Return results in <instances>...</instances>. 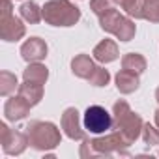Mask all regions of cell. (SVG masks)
<instances>
[{
    "mask_svg": "<svg viewBox=\"0 0 159 159\" xmlns=\"http://www.w3.org/2000/svg\"><path fill=\"white\" fill-rule=\"evenodd\" d=\"M131 146V142L116 129L112 133H109L107 137H99V139H84L83 146H81V157H111V155H124L127 157L129 152L127 148Z\"/></svg>",
    "mask_w": 159,
    "mask_h": 159,
    "instance_id": "cell-1",
    "label": "cell"
},
{
    "mask_svg": "<svg viewBox=\"0 0 159 159\" xmlns=\"http://www.w3.org/2000/svg\"><path fill=\"white\" fill-rule=\"evenodd\" d=\"M25 133L28 137V144L34 150L39 152H47V150H54L60 144V129L52 124V122H30L25 127Z\"/></svg>",
    "mask_w": 159,
    "mask_h": 159,
    "instance_id": "cell-2",
    "label": "cell"
},
{
    "mask_svg": "<svg viewBox=\"0 0 159 159\" xmlns=\"http://www.w3.org/2000/svg\"><path fill=\"white\" fill-rule=\"evenodd\" d=\"M41 10L43 21L52 26H73L81 19V10L69 0H49Z\"/></svg>",
    "mask_w": 159,
    "mask_h": 159,
    "instance_id": "cell-3",
    "label": "cell"
},
{
    "mask_svg": "<svg viewBox=\"0 0 159 159\" xmlns=\"http://www.w3.org/2000/svg\"><path fill=\"white\" fill-rule=\"evenodd\" d=\"M112 114H114L116 129L133 144V142L142 135V125H144L142 118H140L137 112H133L131 107H129V103L124 101V99H120V101L114 103Z\"/></svg>",
    "mask_w": 159,
    "mask_h": 159,
    "instance_id": "cell-4",
    "label": "cell"
},
{
    "mask_svg": "<svg viewBox=\"0 0 159 159\" xmlns=\"http://www.w3.org/2000/svg\"><path fill=\"white\" fill-rule=\"evenodd\" d=\"M99 26L105 32L116 36L120 41H131L135 38V32H137V26L131 21V17L122 15L116 8L109 10L107 13H103L99 17Z\"/></svg>",
    "mask_w": 159,
    "mask_h": 159,
    "instance_id": "cell-5",
    "label": "cell"
},
{
    "mask_svg": "<svg viewBox=\"0 0 159 159\" xmlns=\"http://www.w3.org/2000/svg\"><path fill=\"white\" fill-rule=\"evenodd\" d=\"M114 118L107 112V109L99 107V105H92L84 111V129L96 135L107 133L109 129H112Z\"/></svg>",
    "mask_w": 159,
    "mask_h": 159,
    "instance_id": "cell-6",
    "label": "cell"
},
{
    "mask_svg": "<svg viewBox=\"0 0 159 159\" xmlns=\"http://www.w3.org/2000/svg\"><path fill=\"white\" fill-rule=\"evenodd\" d=\"M0 142L2 150L8 155H19L26 150L28 146V137L25 131L19 129H10L6 124H0Z\"/></svg>",
    "mask_w": 159,
    "mask_h": 159,
    "instance_id": "cell-7",
    "label": "cell"
},
{
    "mask_svg": "<svg viewBox=\"0 0 159 159\" xmlns=\"http://www.w3.org/2000/svg\"><path fill=\"white\" fill-rule=\"evenodd\" d=\"M62 129L66 137L71 140H83L84 139V129L81 125V118H79V111L75 107H69L62 114Z\"/></svg>",
    "mask_w": 159,
    "mask_h": 159,
    "instance_id": "cell-8",
    "label": "cell"
},
{
    "mask_svg": "<svg viewBox=\"0 0 159 159\" xmlns=\"http://www.w3.org/2000/svg\"><path fill=\"white\" fill-rule=\"evenodd\" d=\"M47 51H49V47L41 38H30L21 45V56L28 64L30 62H41L47 56Z\"/></svg>",
    "mask_w": 159,
    "mask_h": 159,
    "instance_id": "cell-9",
    "label": "cell"
},
{
    "mask_svg": "<svg viewBox=\"0 0 159 159\" xmlns=\"http://www.w3.org/2000/svg\"><path fill=\"white\" fill-rule=\"evenodd\" d=\"M25 34H26V28L19 17L11 15L0 21V38L4 41H19Z\"/></svg>",
    "mask_w": 159,
    "mask_h": 159,
    "instance_id": "cell-10",
    "label": "cell"
},
{
    "mask_svg": "<svg viewBox=\"0 0 159 159\" xmlns=\"http://www.w3.org/2000/svg\"><path fill=\"white\" fill-rule=\"evenodd\" d=\"M28 112H30V103L25 101L21 96L10 98V99L6 101V105H4V116H6V120H10V122L23 120Z\"/></svg>",
    "mask_w": 159,
    "mask_h": 159,
    "instance_id": "cell-11",
    "label": "cell"
},
{
    "mask_svg": "<svg viewBox=\"0 0 159 159\" xmlns=\"http://www.w3.org/2000/svg\"><path fill=\"white\" fill-rule=\"evenodd\" d=\"M96 64L94 60L88 56V54H77L73 60H71V71L75 77L79 79H86V81H90V77L94 75L96 71Z\"/></svg>",
    "mask_w": 159,
    "mask_h": 159,
    "instance_id": "cell-12",
    "label": "cell"
},
{
    "mask_svg": "<svg viewBox=\"0 0 159 159\" xmlns=\"http://www.w3.org/2000/svg\"><path fill=\"white\" fill-rule=\"evenodd\" d=\"M114 81H116V88H118L122 94H133V92L139 90V86H140L139 73L127 71V69H124V67L116 73Z\"/></svg>",
    "mask_w": 159,
    "mask_h": 159,
    "instance_id": "cell-13",
    "label": "cell"
},
{
    "mask_svg": "<svg viewBox=\"0 0 159 159\" xmlns=\"http://www.w3.org/2000/svg\"><path fill=\"white\" fill-rule=\"evenodd\" d=\"M94 58L98 60V62H101V64H109V62H114L118 56H120V52H118V45H116V41H112V39H103L101 43H98L96 47H94Z\"/></svg>",
    "mask_w": 159,
    "mask_h": 159,
    "instance_id": "cell-14",
    "label": "cell"
},
{
    "mask_svg": "<svg viewBox=\"0 0 159 159\" xmlns=\"http://www.w3.org/2000/svg\"><path fill=\"white\" fill-rule=\"evenodd\" d=\"M17 92H19V96H21L25 101L30 103V107H34V105H38V103L41 101V98H43V84L34 83V81H25L23 84H19Z\"/></svg>",
    "mask_w": 159,
    "mask_h": 159,
    "instance_id": "cell-15",
    "label": "cell"
},
{
    "mask_svg": "<svg viewBox=\"0 0 159 159\" xmlns=\"http://www.w3.org/2000/svg\"><path fill=\"white\" fill-rule=\"evenodd\" d=\"M23 77H25V81H34L39 84H45L49 79V69L39 62H30L28 67L23 71Z\"/></svg>",
    "mask_w": 159,
    "mask_h": 159,
    "instance_id": "cell-16",
    "label": "cell"
},
{
    "mask_svg": "<svg viewBox=\"0 0 159 159\" xmlns=\"http://www.w3.org/2000/svg\"><path fill=\"white\" fill-rule=\"evenodd\" d=\"M122 67L127 69V71H133V73H144L146 71V58L139 52H127L124 58H122Z\"/></svg>",
    "mask_w": 159,
    "mask_h": 159,
    "instance_id": "cell-17",
    "label": "cell"
},
{
    "mask_svg": "<svg viewBox=\"0 0 159 159\" xmlns=\"http://www.w3.org/2000/svg\"><path fill=\"white\" fill-rule=\"evenodd\" d=\"M21 17L26 23H30V25H38L43 19V10L36 2H32V0H30V2H25L21 6Z\"/></svg>",
    "mask_w": 159,
    "mask_h": 159,
    "instance_id": "cell-18",
    "label": "cell"
},
{
    "mask_svg": "<svg viewBox=\"0 0 159 159\" xmlns=\"http://www.w3.org/2000/svg\"><path fill=\"white\" fill-rule=\"evenodd\" d=\"M116 6L125 11L127 17L142 19V0H114Z\"/></svg>",
    "mask_w": 159,
    "mask_h": 159,
    "instance_id": "cell-19",
    "label": "cell"
},
{
    "mask_svg": "<svg viewBox=\"0 0 159 159\" xmlns=\"http://www.w3.org/2000/svg\"><path fill=\"white\" fill-rule=\"evenodd\" d=\"M15 88H19L17 77L10 71H2L0 73V94L2 96H10L11 92H15Z\"/></svg>",
    "mask_w": 159,
    "mask_h": 159,
    "instance_id": "cell-20",
    "label": "cell"
},
{
    "mask_svg": "<svg viewBox=\"0 0 159 159\" xmlns=\"http://www.w3.org/2000/svg\"><path fill=\"white\" fill-rule=\"evenodd\" d=\"M142 19L159 23V0H142Z\"/></svg>",
    "mask_w": 159,
    "mask_h": 159,
    "instance_id": "cell-21",
    "label": "cell"
},
{
    "mask_svg": "<svg viewBox=\"0 0 159 159\" xmlns=\"http://www.w3.org/2000/svg\"><path fill=\"white\" fill-rule=\"evenodd\" d=\"M142 140L148 146H159V127L144 124L142 125Z\"/></svg>",
    "mask_w": 159,
    "mask_h": 159,
    "instance_id": "cell-22",
    "label": "cell"
},
{
    "mask_svg": "<svg viewBox=\"0 0 159 159\" xmlns=\"http://www.w3.org/2000/svg\"><path fill=\"white\" fill-rule=\"evenodd\" d=\"M112 8H116V2H114V0H90V10H92L98 17H101L103 13H107V11L112 10Z\"/></svg>",
    "mask_w": 159,
    "mask_h": 159,
    "instance_id": "cell-23",
    "label": "cell"
},
{
    "mask_svg": "<svg viewBox=\"0 0 159 159\" xmlns=\"http://www.w3.org/2000/svg\"><path fill=\"white\" fill-rule=\"evenodd\" d=\"M109 81H111V73L105 67H101V66H98L96 71H94V75L90 77V83L94 86H107Z\"/></svg>",
    "mask_w": 159,
    "mask_h": 159,
    "instance_id": "cell-24",
    "label": "cell"
},
{
    "mask_svg": "<svg viewBox=\"0 0 159 159\" xmlns=\"http://www.w3.org/2000/svg\"><path fill=\"white\" fill-rule=\"evenodd\" d=\"M13 6H11V0H0V21L8 19L13 15Z\"/></svg>",
    "mask_w": 159,
    "mask_h": 159,
    "instance_id": "cell-25",
    "label": "cell"
},
{
    "mask_svg": "<svg viewBox=\"0 0 159 159\" xmlns=\"http://www.w3.org/2000/svg\"><path fill=\"white\" fill-rule=\"evenodd\" d=\"M155 125H157V127H159V109H157V111H155Z\"/></svg>",
    "mask_w": 159,
    "mask_h": 159,
    "instance_id": "cell-26",
    "label": "cell"
},
{
    "mask_svg": "<svg viewBox=\"0 0 159 159\" xmlns=\"http://www.w3.org/2000/svg\"><path fill=\"white\" fill-rule=\"evenodd\" d=\"M155 99H157V103H159V86H157V90H155Z\"/></svg>",
    "mask_w": 159,
    "mask_h": 159,
    "instance_id": "cell-27",
    "label": "cell"
},
{
    "mask_svg": "<svg viewBox=\"0 0 159 159\" xmlns=\"http://www.w3.org/2000/svg\"><path fill=\"white\" fill-rule=\"evenodd\" d=\"M157 155H159V152H157Z\"/></svg>",
    "mask_w": 159,
    "mask_h": 159,
    "instance_id": "cell-28",
    "label": "cell"
}]
</instances>
